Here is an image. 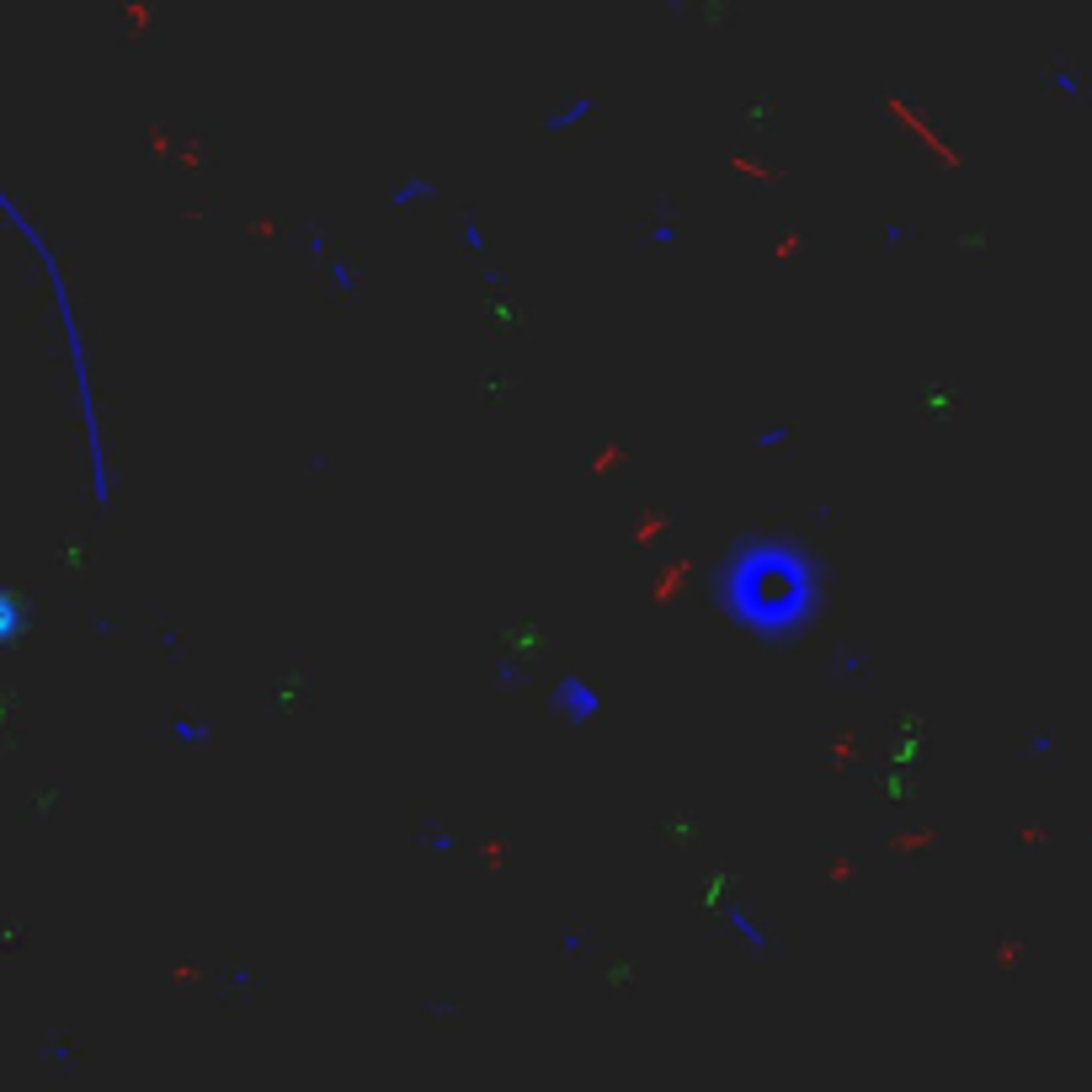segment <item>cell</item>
<instances>
[{
    "mask_svg": "<svg viewBox=\"0 0 1092 1092\" xmlns=\"http://www.w3.org/2000/svg\"><path fill=\"white\" fill-rule=\"evenodd\" d=\"M0 219L16 230V240L32 251L43 283H49V304H54V321H60V347H65L69 363V389H75V411H80V443H86V474H91V502L96 512L113 507V453H107V432H102V400H96V363H91V341H86V325H80V304H75V288H69V272L49 230L27 213V203L0 182Z\"/></svg>",
    "mask_w": 1092,
    "mask_h": 1092,
    "instance_id": "cell-2",
    "label": "cell"
},
{
    "mask_svg": "<svg viewBox=\"0 0 1092 1092\" xmlns=\"http://www.w3.org/2000/svg\"><path fill=\"white\" fill-rule=\"evenodd\" d=\"M427 847H432V853H453L458 842H453L448 832H438V827H427Z\"/></svg>",
    "mask_w": 1092,
    "mask_h": 1092,
    "instance_id": "cell-13",
    "label": "cell"
},
{
    "mask_svg": "<svg viewBox=\"0 0 1092 1092\" xmlns=\"http://www.w3.org/2000/svg\"><path fill=\"white\" fill-rule=\"evenodd\" d=\"M789 438H794V427H789V421H768V427H757V432H752V448H757V453L789 448Z\"/></svg>",
    "mask_w": 1092,
    "mask_h": 1092,
    "instance_id": "cell-11",
    "label": "cell"
},
{
    "mask_svg": "<svg viewBox=\"0 0 1092 1092\" xmlns=\"http://www.w3.org/2000/svg\"><path fill=\"white\" fill-rule=\"evenodd\" d=\"M592 113H597V102H592V96H576L571 107H560V113L544 118V133H571V129H581Z\"/></svg>",
    "mask_w": 1092,
    "mask_h": 1092,
    "instance_id": "cell-9",
    "label": "cell"
},
{
    "mask_svg": "<svg viewBox=\"0 0 1092 1092\" xmlns=\"http://www.w3.org/2000/svg\"><path fill=\"white\" fill-rule=\"evenodd\" d=\"M827 597H832V571L816 555V544L778 533V528L741 533L708 581L714 613L736 635L768 645V650L805 640L821 624Z\"/></svg>",
    "mask_w": 1092,
    "mask_h": 1092,
    "instance_id": "cell-1",
    "label": "cell"
},
{
    "mask_svg": "<svg viewBox=\"0 0 1092 1092\" xmlns=\"http://www.w3.org/2000/svg\"><path fill=\"white\" fill-rule=\"evenodd\" d=\"M549 704H555V714H560L571 730H586V725H597V719H602L608 699H602V688H597V682H586V677H576V672H566V677H555Z\"/></svg>",
    "mask_w": 1092,
    "mask_h": 1092,
    "instance_id": "cell-3",
    "label": "cell"
},
{
    "mask_svg": "<svg viewBox=\"0 0 1092 1092\" xmlns=\"http://www.w3.org/2000/svg\"><path fill=\"white\" fill-rule=\"evenodd\" d=\"M438 197V182L432 177H405L394 193H389V208L394 213H411V208H421V203H432Z\"/></svg>",
    "mask_w": 1092,
    "mask_h": 1092,
    "instance_id": "cell-7",
    "label": "cell"
},
{
    "mask_svg": "<svg viewBox=\"0 0 1092 1092\" xmlns=\"http://www.w3.org/2000/svg\"><path fill=\"white\" fill-rule=\"evenodd\" d=\"M304 246H310V257L321 261V272H325V283L341 294V299H358L363 294V277H358V266L347 261V251L325 235V230H304Z\"/></svg>",
    "mask_w": 1092,
    "mask_h": 1092,
    "instance_id": "cell-4",
    "label": "cell"
},
{
    "mask_svg": "<svg viewBox=\"0 0 1092 1092\" xmlns=\"http://www.w3.org/2000/svg\"><path fill=\"white\" fill-rule=\"evenodd\" d=\"M458 246H464L469 257L491 261V235L480 230V219H464V224H458Z\"/></svg>",
    "mask_w": 1092,
    "mask_h": 1092,
    "instance_id": "cell-10",
    "label": "cell"
},
{
    "mask_svg": "<svg viewBox=\"0 0 1092 1092\" xmlns=\"http://www.w3.org/2000/svg\"><path fill=\"white\" fill-rule=\"evenodd\" d=\"M677 240H682V230H677V224H672V219H661V224H655V230H650V246H655V251H672V246H677Z\"/></svg>",
    "mask_w": 1092,
    "mask_h": 1092,
    "instance_id": "cell-12",
    "label": "cell"
},
{
    "mask_svg": "<svg viewBox=\"0 0 1092 1092\" xmlns=\"http://www.w3.org/2000/svg\"><path fill=\"white\" fill-rule=\"evenodd\" d=\"M1028 752H1034V757H1050V752H1055V741H1050V736H1034V741H1028Z\"/></svg>",
    "mask_w": 1092,
    "mask_h": 1092,
    "instance_id": "cell-14",
    "label": "cell"
},
{
    "mask_svg": "<svg viewBox=\"0 0 1092 1092\" xmlns=\"http://www.w3.org/2000/svg\"><path fill=\"white\" fill-rule=\"evenodd\" d=\"M27 624H32L27 597H22V592H11V586H0V650H5V645H22Z\"/></svg>",
    "mask_w": 1092,
    "mask_h": 1092,
    "instance_id": "cell-6",
    "label": "cell"
},
{
    "mask_svg": "<svg viewBox=\"0 0 1092 1092\" xmlns=\"http://www.w3.org/2000/svg\"><path fill=\"white\" fill-rule=\"evenodd\" d=\"M719 922L736 933V944H746L752 954H768L772 949V938H768V922L752 911V906H741V900H730L725 911H719Z\"/></svg>",
    "mask_w": 1092,
    "mask_h": 1092,
    "instance_id": "cell-5",
    "label": "cell"
},
{
    "mask_svg": "<svg viewBox=\"0 0 1092 1092\" xmlns=\"http://www.w3.org/2000/svg\"><path fill=\"white\" fill-rule=\"evenodd\" d=\"M166 730H171V741H177V746H208V741H213V725H208V719H197V714H177Z\"/></svg>",
    "mask_w": 1092,
    "mask_h": 1092,
    "instance_id": "cell-8",
    "label": "cell"
}]
</instances>
